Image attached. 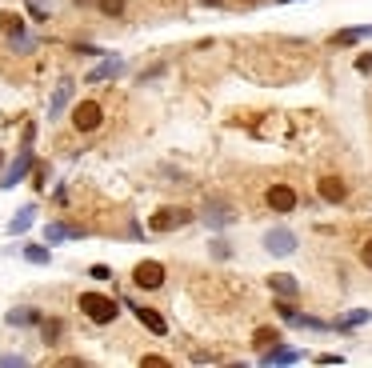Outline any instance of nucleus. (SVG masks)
I'll return each mask as SVG.
<instances>
[{"instance_id":"nucleus-1","label":"nucleus","mask_w":372,"mask_h":368,"mask_svg":"<svg viewBox=\"0 0 372 368\" xmlns=\"http://www.w3.org/2000/svg\"><path fill=\"white\" fill-rule=\"evenodd\" d=\"M76 308H80V317H84V321L100 324V328L117 324V317L124 312L120 297H104V292H80V297H76Z\"/></svg>"},{"instance_id":"nucleus-2","label":"nucleus","mask_w":372,"mask_h":368,"mask_svg":"<svg viewBox=\"0 0 372 368\" xmlns=\"http://www.w3.org/2000/svg\"><path fill=\"white\" fill-rule=\"evenodd\" d=\"M188 225H196V208H188V205H164L148 216V232H156V236L181 232V229H188Z\"/></svg>"},{"instance_id":"nucleus-3","label":"nucleus","mask_w":372,"mask_h":368,"mask_svg":"<svg viewBox=\"0 0 372 368\" xmlns=\"http://www.w3.org/2000/svg\"><path fill=\"white\" fill-rule=\"evenodd\" d=\"M196 220H200V225H209L212 232H220V229H229V225H236V220H240V212H236V205L229 200V196H209L205 205L196 208Z\"/></svg>"},{"instance_id":"nucleus-4","label":"nucleus","mask_w":372,"mask_h":368,"mask_svg":"<svg viewBox=\"0 0 372 368\" xmlns=\"http://www.w3.org/2000/svg\"><path fill=\"white\" fill-rule=\"evenodd\" d=\"M69 120H72V128L80 133V137H93V133H100L104 128V104L100 100H76L72 104V113H69Z\"/></svg>"},{"instance_id":"nucleus-5","label":"nucleus","mask_w":372,"mask_h":368,"mask_svg":"<svg viewBox=\"0 0 372 368\" xmlns=\"http://www.w3.org/2000/svg\"><path fill=\"white\" fill-rule=\"evenodd\" d=\"M264 208L277 212V216H292V212L301 208V192H297L288 181H272L264 188Z\"/></svg>"},{"instance_id":"nucleus-6","label":"nucleus","mask_w":372,"mask_h":368,"mask_svg":"<svg viewBox=\"0 0 372 368\" xmlns=\"http://www.w3.org/2000/svg\"><path fill=\"white\" fill-rule=\"evenodd\" d=\"M316 200L328 208H340L352 200V184L340 176V172H325V176H316Z\"/></svg>"},{"instance_id":"nucleus-7","label":"nucleus","mask_w":372,"mask_h":368,"mask_svg":"<svg viewBox=\"0 0 372 368\" xmlns=\"http://www.w3.org/2000/svg\"><path fill=\"white\" fill-rule=\"evenodd\" d=\"M164 284H168V268L161 260H140L132 268V288H140V292H161Z\"/></svg>"},{"instance_id":"nucleus-8","label":"nucleus","mask_w":372,"mask_h":368,"mask_svg":"<svg viewBox=\"0 0 372 368\" xmlns=\"http://www.w3.org/2000/svg\"><path fill=\"white\" fill-rule=\"evenodd\" d=\"M32 164H36V152H32V144L21 140V152L12 157V164H4V172H0V188H16L21 181H28Z\"/></svg>"},{"instance_id":"nucleus-9","label":"nucleus","mask_w":372,"mask_h":368,"mask_svg":"<svg viewBox=\"0 0 372 368\" xmlns=\"http://www.w3.org/2000/svg\"><path fill=\"white\" fill-rule=\"evenodd\" d=\"M260 244H264V253L268 256H292L301 249V236L288 229V225H277V229H268L260 236Z\"/></svg>"},{"instance_id":"nucleus-10","label":"nucleus","mask_w":372,"mask_h":368,"mask_svg":"<svg viewBox=\"0 0 372 368\" xmlns=\"http://www.w3.org/2000/svg\"><path fill=\"white\" fill-rule=\"evenodd\" d=\"M120 304H124V308H128V312H132V317H137V321L152 332V336H168V321L161 317V308L140 304V300H132V297H120Z\"/></svg>"},{"instance_id":"nucleus-11","label":"nucleus","mask_w":372,"mask_h":368,"mask_svg":"<svg viewBox=\"0 0 372 368\" xmlns=\"http://www.w3.org/2000/svg\"><path fill=\"white\" fill-rule=\"evenodd\" d=\"M297 360H304V352L297 345H284V341H277V345H268V348H260V352H256V365H264V368L297 365Z\"/></svg>"},{"instance_id":"nucleus-12","label":"nucleus","mask_w":372,"mask_h":368,"mask_svg":"<svg viewBox=\"0 0 372 368\" xmlns=\"http://www.w3.org/2000/svg\"><path fill=\"white\" fill-rule=\"evenodd\" d=\"M264 284H268L272 297H284V300H301L304 297V284L292 273H272V276H264Z\"/></svg>"},{"instance_id":"nucleus-13","label":"nucleus","mask_w":372,"mask_h":368,"mask_svg":"<svg viewBox=\"0 0 372 368\" xmlns=\"http://www.w3.org/2000/svg\"><path fill=\"white\" fill-rule=\"evenodd\" d=\"M120 72H124V60H120V56H113V52H104V56H100V65L84 76V84H104V80H117Z\"/></svg>"},{"instance_id":"nucleus-14","label":"nucleus","mask_w":372,"mask_h":368,"mask_svg":"<svg viewBox=\"0 0 372 368\" xmlns=\"http://www.w3.org/2000/svg\"><path fill=\"white\" fill-rule=\"evenodd\" d=\"M72 89H76V80H72V76H65V80L56 84L52 100H48V120H60V116L69 113V104H72Z\"/></svg>"},{"instance_id":"nucleus-15","label":"nucleus","mask_w":372,"mask_h":368,"mask_svg":"<svg viewBox=\"0 0 372 368\" xmlns=\"http://www.w3.org/2000/svg\"><path fill=\"white\" fill-rule=\"evenodd\" d=\"M40 317H45V312H40L36 304H16V308L4 312V324H8V328H36Z\"/></svg>"},{"instance_id":"nucleus-16","label":"nucleus","mask_w":372,"mask_h":368,"mask_svg":"<svg viewBox=\"0 0 372 368\" xmlns=\"http://www.w3.org/2000/svg\"><path fill=\"white\" fill-rule=\"evenodd\" d=\"M364 41H372V24L340 28V32H332V36H328V45H332V48H356V45H364Z\"/></svg>"},{"instance_id":"nucleus-17","label":"nucleus","mask_w":372,"mask_h":368,"mask_svg":"<svg viewBox=\"0 0 372 368\" xmlns=\"http://www.w3.org/2000/svg\"><path fill=\"white\" fill-rule=\"evenodd\" d=\"M80 236H89V229H80V225H65V220H52L45 225V244H60V240H80Z\"/></svg>"},{"instance_id":"nucleus-18","label":"nucleus","mask_w":372,"mask_h":368,"mask_svg":"<svg viewBox=\"0 0 372 368\" xmlns=\"http://www.w3.org/2000/svg\"><path fill=\"white\" fill-rule=\"evenodd\" d=\"M65 328H69V324L60 321V317H40V324H36V332H40V341H45L48 348L65 341Z\"/></svg>"},{"instance_id":"nucleus-19","label":"nucleus","mask_w":372,"mask_h":368,"mask_svg":"<svg viewBox=\"0 0 372 368\" xmlns=\"http://www.w3.org/2000/svg\"><path fill=\"white\" fill-rule=\"evenodd\" d=\"M272 308H277V317H280V324H288V328H301V321H304V312H301V304H297V300H284V297H272Z\"/></svg>"},{"instance_id":"nucleus-20","label":"nucleus","mask_w":372,"mask_h":368,"mask_svg":"<svg viewBox=\"0 0 372 368\" xmlns=\"http://www.w3.org/2000/svg\"><path fill=\"white\" fill-rule=\"evenodd\" d=\"M0 32H4V36H21V32H28V21H24V12L0 8Z\"/></svg>"},{"instance_id":"nucleus-21","label":"nucleus","mask_w":372,"mask_h":368,"mask_svg":"<svg viewBox=\"0 0 372 368\" xmlns=\"http://www.w3.org/2000/svg\"><path fill=\"white\" fill-rule=\"evenodd\" d=\"M32 220H36V205H24V208H16V216L8 220V236H24V232L32 229Z\"/></svg>"},{"instance_id":"nucleus-22","label":"nucleus","mask_w":372,"mask_h":368,"mask_svg":"<svg viewBox=\"0 0 372 368\" xmlns=\"http://www.w3.org/2000/svg\"><path fill=\"white\" fill-rule=\"evenodd\" d=\"M93 8L100 12V16H104V21H124V12H128V0H96Z\"/></svg>"},{"instance_id":"nucleus-23","label":"nucleus","mask_w":372,"mask_h":368,"mask_svg":"<svg viewBox=\"0 0 372 368\" xmlns=\"http://www.w3.org/2000/svg\"><path fill=\"white\" fill-rule=\"evenodd\" d=\"M8 48H12L16 56H32V52L40 48V36H32V32H21V36H8Z\"/></svg>"},{"instance_id":"nucleus-24","label":"nucleus","mask_w":372,"mask_h":368,"mask_svg":"<svg viewBox=\"0 0 372 368\" xmlns=\"http://www.w3.org/2000/svg\"><path fill=\"white\" fill-rule=\"evenodd\" d=\"M277 341H284V332H280V328H272V324H260V328L253 332L256 352H260V348H268V345H277Z\"/></svg>"},{"instance_id":"nucleus-25","label":"nucleus","mask_w":372,"mask_h":368,"mask_svg":"<svg viewBox=\"0 0 372 368\" xmlns=\"http://www.w3.org/2000/svg\"><path fill=\"white\" fill-rule=\"evenodd\" d=\"M21 256L28 264H40V268H45L48 260H52V249H48V244H21Z\"/></svg>"},{"instance_id":"nucleus-26","label":"nucleus","mask_w":372,"mask_h":368,"mask_svg":"<svg viewBox=\"0 0 372 368\" xmlns=\"http://www.w3.org/2000/svg\"><path fill=\"white\" fill-rule=\"evenodd\" d=\"M209 256H212V260H233V244H229L224 236H212V240H209Z\"/></svg>"},{"instance_id":"nucleus-27","label":"nucleus","mask_w":372,"mask_h":368,"mask_svg":"<svg viewBox=\"0 0 372 368\" xmlns=\"http://www.w3.org/2000/svg\"><path fill=\"white\" fill-rule=\"evenodd\" d=\"M28 176H32V188H36V192H45V188H48V176H52V168L40 161V164H32V172H28Z\"/></svg>"},{"instance_id":"nucleus-28","label":"nucleus","mask_w":372,"mask_h":368,"mask_svg":"<svg viewBox=\"0 0 372 368\" xmlns=\"http://www.w3.org/2000/svg\"><path fill=\"white\" fill-rule=\"evenodd\" d=\"M301 328H308V332H332V321H321V317H312V312H304Z\"/></svg>"},{"instance_id":"nucleus-29","label":"nucleus","mask_w":372,"mask_h":368,"mask_svg":"<svg viewBox=\"0 0 372 368\" xmlns=\"http://www.w3.org/2000/svg\"><path fill=\"white\" fill-rule=\"evenodd\" d=\"M356 260H360V268H369L372 273V236H364V240L356 244Z\"/></svg>"},{"instance_id":"nucleus-30","label":"nucleus","mask_w":372,"mask_h":368,"mask_svg":"<svg viewBox=\"0 0 372 368\" xmlns=\"http://www.w3.org/2000/svg\"><path fill=\"white\" fill-rule=\"evenodd\" d=\"M140 365H144V368H172V360L161 356V352H144V356H140Z\"/></svg>"},{"instance_id":"nucleus-31","label":"nucleus","mask_w":372,"mask_h":368,"mask_svg":"<svg viewBox=\"0 0 372 368\" xmlns=\"http://www.w3.org/2000/svg\"><path fill=\"white\" fill-rule=\"evenodd\" d=\"M352 69L360 72V76H372V48H369V52H356V60H352Z\"/></svg>"},{"instance_id":"nucleus-32","label":"nucleus","mask_w":372,"mask_h":368,"mask_svg":"<svg viewBox=\"0 0 372 368\" xmlns=\"http://www.w3.org/2000/svg\"><path fill=\"white\" fill-rule=\"evenodd\" d=\"M24 12H28V16H32L36 24H45V21H48V8L40 4V0H28V4H24Z\"/></svg>"},{"instance_id":"nucleus-33","label":"nucleus","mask_w":372,"mask_h":368,"mask_svg":"<svg viewBox=\"0 0 372 368\" xmlns=\"http://www.w3.org/2000/svg\"><path fill=\"white\" fill-rule=\"evenodd\" d=\"M89 280L104 284V280H113V268H108V264H89Z\"/></svg>"},{"instance_id":"nucleus-34","label":"nucleus","mask_w":372,"mask_h":368,"mask_svg":"<svg viewBox=\"0 0 372 368\" xmlns=\"http://www.w3.org/2000/svg\"><path fill=\"white\" fill-rule=\"evenodd\" d=\"M72 52H76V56H89V60H100V56H104L100 45H72Z\"/></svg>"},{"instance_id":"nucleus-35","label":"nucleus","mask_w":372,"mask_h":368,"mask_svg":"<svg viewBox=\"0 0 372 368\" xmlns=\"http://www.w3.org/2000/svg\"><path fill=\"white\" fill-rule=\"evenodd\" d=\"M0 365H4V368H24V365H28V356H24V352H4Z\"/></svg>"},{"instance_id":"nucleus-36","label":"nucleus","mask_w":372,"mask_h":368,"mask_svg":"<svg viewBox=\"0 0 372 368\" xmlns=\"http://www.w3.org/2000/svg\"><path fill=\"white\" fill-rule=\"evenodd\" d=\"M164 72H168V65H152V69H144L137 76V84H148V80H156V76H164Z\"/></svg>"},{"instance_id":"nucleus-37","label":"nucleus","mask_w":372,"mask_h":368,"mask_svg":"<svg viewBox=\"0 0 372 368\" xmlns=\"http://www.w3.org/2000/svg\"><path fill=\"white\" fill-rule=\"evenodd\" d=\"M192 365H220V356H216V352H205V348H196V352H192Z\"/></svg>"},{"instance_id":"nucleus-38","label":"nucleus","mask_w":372,"mask_h":368,"mask_svg":"<svg viewBox=\"0 0 372 368\" xmlns=\"http://www.w3.org/2000/svg\"><path fill=\"white\" fill-rule=\"evenodd\" d=\"M312 365H345V356H340V352H316Z\"/></svg>"},{"instance_id":"nucleus-39","label":"nucleus","mask_w":372,"mask_h":368,"mask_svg":"<svg viewBox=\"0 0 372 368\" xmlns=\"http://www.w3.org/2000/svg\"><path fill=\"white\" fill-rule=\"evenodd\" d=\"M52 200H56V205H65V200H69V188H65V184H56V192H52Z\"/></svg>"},{"instance_id":"nucleus-40","label":"nucleus","mask_w":372,"mask_h":368,"mask_svg":"<svg viewBox=\"0 0 372 368\" xmlns=\"http://www.w3.org/2000/svg\"><path fill=\"white\" fill-rule=\"evenodd\" d=\"M60 365H76V368H80V365H89V360H84V356H60Z\"/></svg>"},{"instance_id":"nucleus-41","label":"nucleus","mask_w":372,"mask_h":368,"mask_svg":"<svg viewBox=\"0 0 372 368\" xmlns=\"http://www.w3.org/2000/svg\"><path fill=\"white\" fill-rule=\"evenodd\" d=\"M196 4H200V8H224L229 0H196Z\"/></svg>"},{"instance_id":"nucleus-42","label":"nucleus","mask_w":372,"mask_h":368,"mask_svg":"<svg viewBox=\"0 0 372 368\" xmlns=\"http://www.w3.org/2000/svg\"><path fill=\"white\" fill-rule=\"evenodd\" d=\"M72 4H76V8H93L96 0H72Z\"/></svg>"},{"instance_id":"nucleus-43","label":"nucleus","mask_w":372,"mask_h":368,"mask_svg":"<svg viewBox=\"0 0 372 368\" xmlns=\"http://www.w3.org/2000/svg\"><path fill=\"white\" fill-rule=\"evenodd\" d=\"M240 4H244V8H256V4H264V0H240Z\"/></svg>"},{"instance_id":"nucleus-44","label":"nucleus","mask_w":372,"mask_h":368,"mask_svg":"<svg viewBox=\"0 0 372 368\" xmlns=\"http://www.w3.org/2000/svg\"><path fill=\"white\" fill-rule=\"evenodd\" d=\"M0 168H4V152H0Z\"/></svg>"}]
</instances>
